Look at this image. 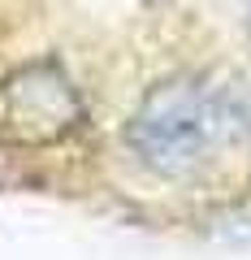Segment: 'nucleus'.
I'll list each match as a JSON object with an SVG mask.
<instances>
[{"label": "nucleus", "instance_id": "1", "mask_svg": "<svg viewBox=\"0 0 251 260\" xmlns=\"http://www.w3.org/2000/svg\"><path fill=\"white\" fill-rule=\"evenodd\" d=\"M238 130L230 95L208 78L177 74L156 83L126 121V148L156 178H191Z\"/></svg>", "mask_w": 251, "mask_h": 260}, {"label": "nucleus", "instance_id": "2", "mask_svg": "<svg viewBox=\"0 0 251 260\" xmlns=\"http://www.w3.org/2000/svg\"><path fill=\"white\" fill-rule=\"evenodd\" d=\"M83 117V95L56 61H30L0 78V143L9 148H52Z\"/></svg>", "mask_w": 251, "mask_h": 260}]
</instances>
